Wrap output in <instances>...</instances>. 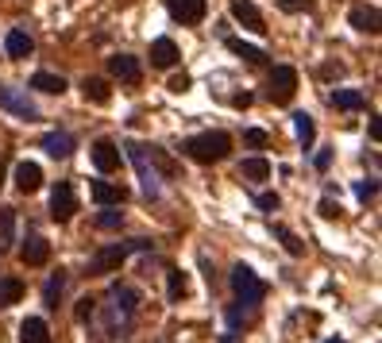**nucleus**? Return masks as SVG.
<instances>
[{
	"label": "nucleus",
	"mask_w": 382,
	"mask_h": 343,
	"mask_svg": "<svg viewBox=\"0 0 382 343\" xmlns=\"http://www.w3.org/2000/svg\"><path fill=\"white\" fill-rule=\"evenodd\" d=\"M151 240H124V243H109V247H101L97 255L89 259V266L85 270L89 274H112V270H120L124 266V259L128 255H143V251H151Z\"/></svg>",
	"instance_id": "obj_1"
},
{
	"label": "nucleus",
	"mask_w": 382,
	"mask_h": 343,
	"mask_svg": "<svg viewBox=\"0 0 382 343\" xmlns=\"http://www.w3.org/2000/svg\"><path fill=\"white\" fill-rule=\"evenodd\" d=\"M181 150H186L193 162H201V166H208V162H224L228 150H232V139L224 135V131H201V135L186 139L181 143Z\"/></svg>",
	"instance_id": "obj_2"
},
{
	"label": "nucleus",
	"mask_w": 382,
	"mask_h": 343,
	"mask_svg": "<svg viewBox=\"0 0 382 343\" xmlns=\"http://www.w3.org/2000/svg\"><path fill=\"white\" fill-rule=\"evenodd\" d=\"M232 293L240 304H259L266 297V282L259 278V274L251 270V266H232Z\"/></svg>",
	"instance_id": "obj_3"
},
{
	"label": "nucleus",
	"mask_w": 382,
	"mask_h": 343,
	"mask_svg": "<svg viewBox=\"0 0 382 343\" xmlns=\"http://www.w3.org/2000/svg\"><path fill=\"white\" fill-rule=\"evenodd\" d=\"M128 158H131V166H136V174H139V182H143V193L155 201V197L162 193V185H159V174H155V166H151V158H147V150L136 147V143H128Z\"/></svg>",
	"instance_id": "obj_4"
},
{
	"label": "nucleus",
	"mask_w": 382,
	"mask_h": 343,
	"mask_svg": "<svg viewBox=\"0 0 382 343\" xmlns=\"http://www.w3.org/2000/svg\"><path fill=\"white\" fill-rule=\"evenodd\" d=\"M293 93H298V70H293V66H274L266 97H271L274 104H290Z\"/></svg>",
	"instance_id": "obj_5"
},
{
	"label": "nucleus",
	"mask_w": 382,
	"mask_h": 343,
	"mask_svg": "<svg viewBox=\"0 0 382 343\" xmlns=\"http://www.w3.org/2000/svg\"><path fill=\"white\" fill-rule=\"evenodd\" d=\"M74 213H78V197H74V182H54V189H51V216H54L59 224H66Z\"/></svg>",
	"instance_id": "obj_6"
},
{
	"label": "nucleus",
	"mask_w": 382,
	"mask_h": 343,
	"mask_svg": "<svg viewBox=\"0 0 382 343\" xmlns=\"http://www.w3.org/2000/svg\"><path fill=\"white\" fill-rule=\"evenodd\" d=\"M0 108L4 112H12V116H20V120H39V108H35V101L27 97L24 89H0Z\"/></svg>",
	"instance_id": "obj_7"
},
{
	"label": "nucleus",
	"mask_w": 382,
	"mask_h": 343,
	"mask_svg": "<svg viewBox=\"0 0 382 343\" xmlns=\"http://www.w3.org/2000/svg\"><path fill=\"white\" fill-rule=\"evenodd\" d=\"M166 8L178 24H201L208 12V0H166Z\"/></svg>",
	"instance_id": "obj_8"
},
{
	"label": "nucleus",
	"mask_w": 382,
	"mask_h": 343,
	"mask_svg": "<svg viewBox=\"0 0 382 343\" xmlns=\"http://www.w3.org/2000/svg\"><path fill=\"white\" fill-rule=\"evenodd\" d=\"M93 166L101 170V174H112V170H120V147L112 139H97L93 143Z\"/></svg>",
	"instance_id": "obj_9"
},
{
	"label": "nucleus",
	"mask_w": 382,
	"mask_h": 343,
	"mask_svg": "<svg viewBox=\"0 0 382 343\" xmlns=\"http://www.w3.org/2000/svg\"><path fill=\"white\" fill-rule=\"evenodd\" d=\"M16 189H20V193H39L43 189L39 162H20V166H16Z\"/></svg>",
	"instance_id": "obj_10"
},
{
	"label": "nucleus",
	"mask_w": 382,
	"mask_h": 343,
	"mask_svg": "<svg viewBox=\"0 0 382 343\" xmlns=\"http://www.w3.org/2000/svg\"><path fill=\"white\" fill-rule=\"evenodd\" d=\"M109 73H112V78H120V81H131V85L143 78L139 58H131V54H112V58H109Z\"/></svg>",
	"instance_id": "obj_11"
},
{
	"label": "nucleus",
	"mask_w": 382,
	"mask_h": 343,
	"mask_svg": "<svg viewBox=\"0 0 382 343\" xmlns=\"http://www.w3.org/2000/svg\"><path fill=\"white\" fill-rule=\"evenodd\" d=\"M232 16H236V20H240V24L247 27V31H259V35L266 31V24H263V12L251 4V0H232Z\"/></svg>",
	"instance_id": "obj_12"
},
{
	"label": "nucleus",
	"mask_w": 382,
	"mask_h": 343,
	"mask_svg": "<svg viewBox=\"0 0 382 343\" xmlns=\"http://www.w3.org/2000/svg\"><path fill=\"white\" fill-rule=\"evenodd\" d=\"M46 259H51V243H46L43 235H31V240L20 247V262L24 266H46Z\"/></svg>",
	"instance_id": "obj_13"
},
{
	"label": "nucleus",
	"mask_w": 382,
	"mask_h": 343,
	"mask_svg": "<svg viewBox=\"0 0 382 343\" xmlns=\"http://www.w3.org/2000/svg\"><path fill=\"white\" fill-rule=\"evenodd\" d=\"M4 51H8V58H31L35 39L24 31V27H12V31H8V39H4Z\"/></svg>",
	"instance_id": "obj_14"
},
{
	"label": "nucleus",
	"mask_w": 382,
	"mask_h": 343,
	"mask_svg": "<svg viewBox=\"0 0 382 343\" xmlns=\"http://www.w3.org/2000/svg\"><path fill=\"white\" fill-rule=\"evenodd\" d=\"M348 20H351V27H356V31H363V35H378V8L356 4V8L348 12Z\"/></svg>",
	"instance_id": "obj_15"
},
{
	"label": "nucleus",
	"mask_w": 382,
	"mask_h": 343,
	"mask_svg": "<svg viewBox=\"0 0 382 343\" xmlns=\"http://www.w3.org/2000/svg\"><path fill=\"white\" fill-rule=\"evenodd\" d=\"M174 62H178V46H174V39H166V35H162V39L151 43V66H155V70H170Z\"/></svg>",
	"instance_id": "obj_16"
},
{
	"label": "nucleus",
	"mask_w": 382,
	"mask_h": 343,
	"mask_svg": "<svg viewBox=\"0 0 382 343\" xmlns=\"http://www.w3.org/2000/svg\"><path fill=\"white\" fill-rule=\"evenodd\" d=\"M43 150L51 158H70L74 155V135L70 131H51V135H43Z\"/></svg>",
	"instance_id": "obj_17"
},
{
	"label": "nucleus",
	"mask_w": 382,
	"mask_h": 343,
	"mask_svg": "<svg viewBox=\"0 0 382 343\" xmlns=\"http://www.w3.org/2000/svg\"><path fill=\"white\" fill-rule=\"evenodd\" d=\"M89 193H93V201H97V205H124V201H128V189L112 185V182H93Z\"/></svg>",
	"instance_id": "obj_18"
},
{
	"label": "nucleus",
	"mask_w": 382,
	"mask_h": 343,
	"mask_svg": "<svg viewBox=\"0 0 382 343\" xmlns=\"http://www.w3.org/2000/svg\"><path fill=\"white\" fill-rule=\"evenodd\" d=\"M20 343H51V328L43 317H27L20 324Z\"/></svg>",
	"instance_id": "obj_19"
},
{
	"label": "nucleus",
	"mask_w": 382,
	"mask_h": 343,
	"mask_svg": "<svg viewBox=\"0 0 382 343\" xmlns=\"http://www.w3.org/2000/svg\"><path fill=\"white\" fill-rule=\"evenodd\" d=\"M112 301H116V312H124V317H136L139 309V293L131 290V285H112Z\"/></svg>",
	"instance_id": "obj_20"
},
{
	"label": "nucleus",
	"mask_w": 382,
	"mask_h": 343,
	"mask_svg": "<svg viewBox=\"0 0 382 343\" xmlns=\"http://www.w3.org/2000/svg\"><path fill=\"white\" fill-rule=\"evenodd\" d=\"M224 46L232 54H240L243 62H251V66H263L266 62V51L263 46H251V43H243V39H224Z\"/></svg>",
	"instance_id": "obj_21"
},
{
	"label": "nucleus",
	"mask_w": 382,
	"mask_h": 343,
	"mask_svg": "<svg viewBox=\"0 0 382 343\" xmlns=\"http://www.w3.org/2000/svg\"><path fill=\"white\" fill-rule=\"evenodd\" d=\"M336 108H343V112H359L363 104H367V97H363L359 89H332V97H328Z\"/></svg>",
	"instance_id": "obj_22"
},
{
	"label": "nucleus",
	"mask_w": 382,
	"mask_h": 343,
	"mask_svg": "<svg viewBox=\"0 0 382 343\" xmlns=\"http://www.w3.org/2000/svg\"><path fill=\"white\" fill-rule=\"evenodd\" d=\"M293 131H298L301 147L309 150V147H313V139H317V123H313L309 112H293Z\"/></svg>",
	"instance_id": "obj_23"
},
{
	"label": "nucleus",
	"mask_w": 382,
	"mask_h": 343,
	"mask_svg": "<svg viewBox=\"0 0 382 343\" xmlns=\"http://www.w3.org/2000/svg\"><path fill=\"white\" fill-rule=\"evenodd\" d=\"M31 89L54 93V97H59V93H66V78H62V73H46V70H39V73L31 78Z\"/></svg>",
	"instance_id": "obj_24"
},
{
	"label": "nucleus",
	"mask_w": 382,
	"mask_h": 343,
	"mask_svg": "<svg viewBox=\"0 0 382 343\" xmlns=\"http://www.w3.org/2000/svg\"><path fill=\"white\" fill-rule=\"evenodd\" d=\"M16 243V208H0V251H8V247Z\"/></svg>",
	"instance_id": "obj_25"
},
{
	"label": "nucleus",
	"mask_w": 382,
	"mask_h": 343,
	"mask_svg": "<svg viewBox=\"0 0 382 343\" xmlns=\"http://www.w3.org/2000/svg\"><path fill=\"white\" fill-rule=\"evenodd\" d=\"M240 174L247 178V182H266V178H271V162L266 158H243Z\"/></svg>",
	"instance_id": "obj_26"
},
{
	"label": "nucleus",
	"mask_w": 382,
	"mask_h": 343,
	"mask_svg": "<svg viewBox=\"0 0 382 343\" xmlns=\"http://www.w3.org/2000/svg\"><path fill=\"white\" fill-rule=\"evenodd\" d=\"M81 93H85V101H93V104H109V81H101V78H85L81 81Z\"/></svg>",
	"instance_id": "obj_27"
},
{
	"label": "nucleus",
	"mask_w": 382,
	"mask_h": 343,
	"mask_svg": "<svg viewBox=\"0 0 382 343\" xmlns=\"http://www.w3.org/2000/svg\"><path fill=\"white\" fill-rule=\"evenodd\" d=\"M62 290H66V274H51V282L43 285V301H46V309H59V297H62Z\"/></svg>",
	"instance_id": "obj_28"
},
{
	"label": "nucleus",
	"mask_w": 382,
	"mask_h": 343,
	"mask_svg": "<svg viewBox=\"0 0 382 343\" xmlns=\"http://www.w3.org/2000/svg\"><path fill=\"white\" fill-rule=\"evenodd\" d=\"M24 297V282L16 278V274H8L4 282H0V304H16Z\"/></svg>",
	"instance_id": "obj_29"
},
{
	"label": "nucleus",
	"mask_w": 382,
	"mask_h": 343,
	"mask_svg": "<svg viewBox=\"0 0 382 343\" xmlns=\"http://www.w3.org/2000/svg\"><path fill=\"white\" fill-rule=\"evenodd\" d=\"M120 224H124L120 205H101V213H97V227H104V232H116Z\"/></svg>",
	"instance_id": "obj_30"
},
{
	"label": "nucleus",
	"mask_w": 382,
	"mask_h": 343,
	"mask_svg": "<svg viewBox=\"0 0 382 343\" xmlns=\"http://www.w3.org/2000/svg\"><path fill=\"white\" fill-rule=\"evenodd\" d=\"M166 293H170V301H181L189 293V282H186V274H181V270L166 274Z\"/></svg>",
	"instance_id": "obj_31"
},
{
	"label": "nucleus",
	"mask_w": 382,
	"mask_h": 343,
	"mask_svg": "<svg viewBox=\"0 0 382 343\" xmlns=\"http://www.w3.org/2000/svg\"><path fill=\"white\" fill-rule=\"evenodd\" d=\"M274 235H278V240H282V247H286V251H290V255H293V259H298V255H305V243H301V240H298V235H293V232H290V227L274 224Z\"/></svg>",
	"instance_id": "obj_32"
},
{
	"label": "nucleus",
	"mask_w": 382,
	"mask_h": 343,
	"mask_svg": "<svg viewBox=\"0 0 382 343\" xmlns=\"http://www.w3.org/2000/svg\"><path fill=\"white\" fill-rule=\"evenodd\" d=\"M356 197H359L363 205L375 201V197H378V182H375V178H363V182H356Z\"/></svg>",
	"instance_id": "obj_33"
},
{
	"label": "nucleus",
	"mask_w": 382,
	"mask_h": 343,
	"mask_svg": "<svg viewBox=\"0 0 382 343\" xmlns=\"http://www.w3.org/2000/svg\"><path fill=\"white\" fill-rule=\"evenodd\" d=\"M255 205H259L263 213H274V208L282 205V197L278 193H259V197H255Z\"/></svg>",
	"instance_id": "obj_34"
},
{
	"label": "nucleus",
	"mask_w": 382,
	"mask_h": 343,
	"mask_svg": "<svg viewBox=\"0 0 382 343\" xmlns=\"http://www.w3.org/2000/svg\"><path fill=\"white\" fill-rule=\"evenodd\" d=\"M243 139L251 143V147H266V143H271V135H266L263 128H247V131H243Z\"/></svg>",
	"instance_id": "obj_35"
},
{
	"label": "nucleus",
	"mask_w": 382,
	"mask_h": 343,
	"mask_svg": "<svg viewBox=\"0 0 382 343\" xmlns=\"http://www.w3.org/2000/svg\"><path fill=\"white\" fill-rule=\"evenodd\" d=\"M278 8L282 12H309L313 0H278Z\"/></svg>",
	"instance_id": "obj_36"
},
{
	"label": "nucleus",
	"mask_w": 382,
	"mask_h": 343,
	"mask_svg": "<svg viewBox=\"0 0 382 343\" xmlns=\"http://www.w3.org/2000/svg\"><path fill=\"white\" fill-rule=\"evenodd\" d=\"M93 312H97V301H93V297H81V301H78V320H89Z\"/></svg>",
	"instance_id": "obj_37"
},
{
	"label": "nucleus",
	"mask_w": 382,
	"mask_h": 343,
	"mask_svg": "<svg viewBox=\"0 0 382 343\" xmlns=\"http://www.w3.org/2000/svg\"><path fill=\"white\" fill-rule=\"evenodd\" d=\"M321 213L328 216V220H340V213H343V208H340L336 201H332V197H324V201H321Z\"/></svg>",
	"instance_id": "obj_38"
},
{
	"label": "nucleus",
	"mask_w": 382,
	"mask_h": 343,
	"mask_svg": "<svg viewBox=\"0 0 382 343\" xmlns=\"http://www.w3.org/2000/svg\"><path fill=\"white\" fill-rule=\"evenodd\" d=\"M189 89V73H174L170 78V93H186Z\"/></svg>",
	"instance_id": "obj_39"
},
{
	"label": "nucleus",
	"mask_w": 382,
	"mask_h": 343,
	"mask_svg": "<svg viewBox=\"0 0 382 343\" xmlns=\"http://www.w3.org/2000/svg\"><path fill=\"white\" fill-rule=\"evenodd\" d=\"M328 162H332V150H321V155L313 158V166H317V170H328Z\"/></svg>",
	"instance_id": "obj_40"
},
{
	"label": "nucleus",
	"mask_w": 382,
	"mask_h": 343,
	"mask_svg": "<svg viewBox=\"0 0 382 343\" xmlns=\"http://www.w3.org/2000/svg\"><path fill=\"white\" fill-rule=\"evenodd\" d=\"M371 139H375V143L382 139V120H378V116H375V120H371Z\"/></svg>",
	"instance_id": "obj_41"
},
{
	"label": "nucleus",
	"mask_w": 382,
	"mask_h": 343,
	"mask_svg": "<svg viewBox=\"0 0 382 343\" xmlns=\"http://www.w3.org/2000/svg\"><path fill=\"white\" fill-rule=\"evenodd\" d=\"M221 343H236V332H224V339Z\"/></svg>",
	"instance_id": "obj_42"
},
{
	"label": "nucleus",
	"mask_w": 382,
	"mask_h": 343,
	"mask_svg": "<svg viewBox=\"0 0 382 343\" xmlns=\"http://www.w3.org/2000/svg\"><path fill=\"white\" fill-rule=\"evenodd\" d=\"M0 185H4V166H0Z\"/></svg>",
	"instance_id": "obj_43"
},
{
	"label": "nucleus",
	"mask_w": 382,
	"mask_h": 343,
	"mask_svg": "<svg viewBox=\"0 0 382 343\" xmlns=\"http://www.w3.org/2000/svg\"><path fill=\"white\" fill-rule=\"evenodd\" d=\"M324 343H343V339H324Z\"/></svg>",
	"instance_id": "obj_44"
}]
</instances>
